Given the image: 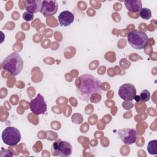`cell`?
<instances>
[{
    "label": "cell",
    "mask_w": 157,
    "mask_h": 157,
    "mask_svg": "<svg viewBox=\"0 0 157 157\" xmlns=\"http://www.w3.org/2000/svg\"><path fill=\"white\" fill-rule=\"evenodd\" d=\"M81 85L77 86L76 93L80 99L88 102L91 95L102 92L101 82L95 77L88 74H83L80 77Z\"/></svg>",
    "instance_id": "cell-1"
},
{
    "label": "cell",
    "mask_w": 157,
    "mask_h": 157,
    "mask_svg": "<svg viewBox=\"0 0 157 157\" xmlns=\"http://www.w3.org/2000/svg\"><path fill=\"white\" fill-rule=\"evenodd\" d=\"M31 111L35 115H44L47 111V104L44 96L39 93L34 99L31 100L29 102Z\"/></svg>",
    "instance_id": "cell-5"
},
{
    "label": "cell",
    "mask_w": 157,
    "mask_h": 157,
    "mask_svg": "<svg viewBox=\"0 0 157 157\" xmlns=\"http://www.w3.org/2000/svg\"><path fill=\"white\" fill-rule=\"evenodd\" d=\"M74 15L69 10H64L58 15V21L61 26H68L74 21Z\"/></svg>",
    "instance_id": "cell-10"
},
{
    "label": "cell",
    "mask_w": 157,
    "mask_h": 157,
    "mask_svg": "<svg viewBox=\"0 0 157 157\" xmlns=\"http://www.w3.org/2000/svg\"><path fill=\"white\" fill-rule=\"evenodd\" d=\"M147 151L150 155L157 154V140H152L148 142L147 145Z\"/></svg>",
    "instance_id": "cell-13"
},
{
    "label": "cell",
    "mask_w": 157,
    "mask_h": 157,
    "mask_svg": "<svg viewBox=\"0 0 157 157\" xmlns=\"http://www.w3.org/2000/svg\"><path fill=\"white\" fill-rule=\"evenodd\" d=\"M52 151V153L53 152H58L60 156H69L72 154V147L69 142L59 139L53 143Z\"/></svg>",
    "instance_id": "cell-6"
},
{
    "label": "cell",
    "mask_w": 157,
    "mask_h": 157,
    "mask_svg": "<svg viewBox=\"0 0 157 157\" xmlns=\"http://www.w3.org/2000/svg\"><path fill=\"white\" fill-rule=\"evenodd\" d=\"M41 0H27L25 1V9L27 12L31 13H37L42 7Z\"/></svg>",
    "instance_id": "cell-11"
},
{
    "label": "cell",
    "mask_w": 157,
    "mask_h": 157,
    "mask_svg": "<svg viewBox=\"0 0 157 157\" xmlns=\"http://www.w3.org/2000/svg\"><path fill=\"white\" fill-rule=\"evenodd\" d=\"M139 16L144 20H149L151 17V12L148 8H142L139 11Z\"/></svg>",
    "instance_id": "cell-14"
},
{
    "label": "cell",
    "mask_w": 157,
    "mask_h": 157,
    "mask_svg": "<svg viewBox=\"0 0 157 157\" xmlns=\"http://www.w3.org/2000/svg\"><path fill=\"white\" fill-rule=\"evenodd\" d=\"M22 17H23V18L25 21H32L34 19V15H33V13H29V12H28L27 11L23 13Z\"/></svg>",
    "instance_id": "cell-16"
},
{
    "label": "cell",
    "mask_w": 157,
    "mask_h": 157,
    "mask_svg": "<svg viewBox=\"0 0 157 157\" xmlns=\"http://www.w3.org/2000/svg\"><path fill=\"white\" fill-rule=\"evenodd\" d=\"M136 95V89L131 83H124L120 86L118 90V96L126 101H131Z\"/></svg>",
    "instance_id": "cell-7"
},
{
    "label": "cell",
    "mask_w": 157,
    "mask_h": 157,
    "mask_svg": "<svg viewBox=\"0 0 157 157\" xmlns=\"http://www.w3.org/2000/svg\"><path fill=\"white\" fill-rule=\"evenodd\" d=\"M1 137L5 144L9 146H15L21 140V136L17 128L13 126H7L3 130Z\"/></svg>",
    "instance_id": "cell-4"
},
{
    "label": "cell",
    "mask_w": 157,
    "mask_h": 157,
    "mask_svg": "<svg viewBox=\"0 0 157 157\" xmlns=\"http://www.w3.org/2000/svg\"><path fill=\"white\" fill-rule=\"evenodd\" d=\"M2 65L3 69L7 71L12 75L16 76L23 70V61L18 53L13 52L4 59Z\"/></svg>",
    "instance_id": "cell-2"
},
{
    "label": "cell",
    "mask_w": 157,
    "mask_h": 157,
    "mask_svg": "<svg viewBox=\"0 0 157 157\" xmlns=\"http://www.w3.org/2000/svg\"><path fill=\"white\" fill-rule=\"evenodd\" d=\"M134 99H135L136 102H139V101H140V98H139V96H137V95H136V96L134 97Z\"/></svg>",
    "instance_id": "cell-17"
},
{
    "label": "cell",
    "mask_w": 157,
    "mask_h": 157,
    "mask_svg": "<svg viewBox=\"0 0 157 157\" xmlns=\"http://www.w3.org/2000/svg\"><path fill=\"white\" fill-rule=\"evenodd\" d=\"M58 9V5L56 1L44 0L42 2V7L40 12L45 17H49L55 14Z\"/></svg>",
    "instance_id": "cell-9"
},
{
    "label": "cell",
    "mask_w": 157,
    "mask_h": 157,
    "mask_svg": "<svg viewBox=\"0 0 157 157\" xmlns=\"http://www.w3.org/2000/svg\"><path fill=\"white\" fill-rule=\"evenodd\" d=\"M127 38L128 42L130 45L137 50L144 48L147 46L149 40L145 33L137 29H134L129 33Z\"/></svg>",
    "instance_id": "cell-3"
},
{
    "label": "cell",
    "mask_w": 157,
    "mask_h": 157,
    "mask_svg": "<svg viewBox=\"0 0 157 157\" xmlns=\"http://www.w3.org/2000/svg\"><path fill=\"white\" fill-rule=\"evenodd\" d=\"M117 134L121 140L126 145L133 144L137 139V132L132 128H123L118 131Z\"/></svg>",
    "instance_id": "cell-8"
},
{
    "label": "cell",
    "mask_w": 157,
    "mask_h": 157,
    "mask_svg": "<svg viewBox=\"0 0 157 157\" xmlns=\"http://www.w3.org/2000/svg\"><path fill=\"white\" fill-rule=\"evenodd\" d=\"M140 101L142 102H147L150 98V93L147 90H142L139 95Z\"/></svg>",
    "instance_id": "cell-15"
},
{
    "label": "cell",
    "mask_w": 157,
    "mask_h": 157,
    "mask_svg": "<svg viewBox=\"0 0 157 157\" xmlns=\"http://www.w3.org/2000/svg\"><path fill=\"white\" fill-rule=\"evenodd\" d=\"M124 3L126 8L129 12H136L142 9V1L140 0H125Z\"/></svg>",
    "instance_id": "cell-12"
}]
</instances>
